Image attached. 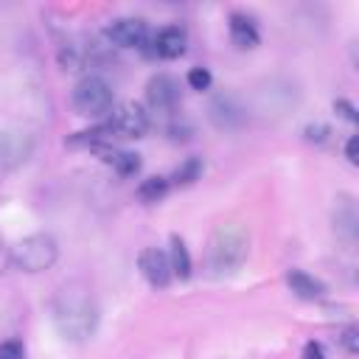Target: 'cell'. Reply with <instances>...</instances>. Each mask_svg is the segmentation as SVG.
<instances>
[{"mask_svg":"<svg viewBox=\"0 0 359 359\" xmlns=\"http://www.w3.org/2000/svg\"><path fill=\"white\" fill-rule=\"evenodd\" d=\"M53 323L67 342H84L87 337H93L98 325V306L93 294L76 283L59 289L53 300Z\"/></svg>","mask_w":359,"mask_h":359,"instance_id":"1","label":"cell"},{"mask_svg":"<svg viewBox=\"0 0 359 359\" xmlns=\"http://www.w3.org/2000/svg\"><path fill=\"white\" fill-rule=\"evenodd\" d=\"M247 236L241 227L236 224H227V227H219L208 244V269L213 278H227L233 272L241 269L244 258H247Z\"/></svg>","mask_w":359,"mask_h":359,"instance_id":"2","label":"cell"},{"mask_svg":"<svg viewBox=\"0 0 359 359\" xmlns=\"http://www.w3.org/2000/svg\"><path fill=\"white\" fill-rule=\"evenodd\" d=\"M59 255V247L53 241V236L48 233H34V236H25L22 241L14 244L11 250V264L22 272H42L48 269Z\"/></svg>","mask_w":359,"mask_h":359,"instance_id":"3","label":"cell"},{"mask_svg":"<svg viewBox=\"0 0 359 359\" xmlns=\"http://www.w3.org/2000/svg\"><path fill=\"white\" fill-rule=\"evenodd\" d=\"M73 107L84 118H101L112 109V87L101 76H84L73 90Z\"/></svg>","mask_w":359,"mask_h":359,"instance_id":"4","label":"cell"},{"mask_svg":"<svg viewBox=\"0 0 359 359\" xmlns=\"http://www.w3.org/2000/svg\"><path fill=\"white\" fill-rule=\"evenodd\" d=\"M112 129V135L118 137H143L149 129V115L143 112L140 104H121L112 109V118L107 123Z\"/></svg>","mask_w":359,"mask_h":359,"instance_id":"5","label":"cell"},{"mask_svg":"<svg viewBox=\"0 0 359 359\" xmlns=\"http://www.w3.org/2000/svg\"><path fill=\"white\" fill-rule=\"evenodd\" d=\"M104 36L115 45V48H143L149 39V28L143 20L137 17H118L107 25Z\"/></svg>","mask_w":359,"mask_h":359,"instance_id":"6","label":"cell"},{"mask_svg":"<svg viewBox=\"0 0 359 359\" xmlns=\"http://www.w3.org/2000/svg\"><path fill=\"white\" fill-rule=\"evenodd\" d=\"M34 151V137L28 132H3L0 135V168L3 171H11V168H20Z\"/></svg>","mask_w":359,"mask_h":359,"instance_id":"7","label":"cell"},{"mask_svg":"<svg viewBox=\"0 0 359 359\" xmlns=\"http://www.w3.org/2000/svg\"><path fill=\"white\" fill-rule=\"evenodd\" d=\"M140 50H143L146 56L177 59V56H182V50H185V31H180V28L168 25V28L157 31L154 36H149V39H146V45H143Z\"/></svg>","mask_w":359,"mask_h":359,"instance_id":"8","label":"cell"},{"mask_svg":"<svg viewBox=\"0 0 359 359\" xmlns=\"http://www.w3.org/2000/svg\"><path fill=\"white\" fill-rule=\"evenodd\" d=\"M137 266L143 272V278L151 283V286H168L171 280V264H168V255L157 247H146L137 258Z\"/></svg>","mask_w":359,"mask_h":359,"instance_id":"9","label":"cell"},{"mask_svg":"<svg viewBox=\"0 0 359 359\" xmlns=\"http://www.w3.org/2000/svg\"><path fill=\"white\" fill-rule=\"evenodd\" d=\"M146 98L154 109H174L180 101V87L171 76H151L146 84Z\"/></svg>","mask_w":359,"mask_h":359,"instance_id":"10","label":"cell"},{"mask_svg":"<svg viewBox=\"0 0 359 359\" xmlns=\"http://www.w3.org/2000/svg\"><path fill=\"white\" fill-rule=\"evenodd\" d=\"M210 112V121L219 126V129H236L241 121H244V107L233 98V95H219L210 101L208 107Z\"/></svg>","mask_w":359,"mask_h":359,"instance_id":"11","label":"cell"},{"mask_svg":"<svg viewBox=\"0 0 359 359\" xmlns=\"http://www.w3.org/2000/svg\"><path fill=\"white\" fill-rule=\"evenodd\" d=\"M334 227L339 236L345 238H356L359 233V213H356V205L351 196H339L337 199V208H334Z\"/></svg>","mask_w":359,"mask_h":359,"instance_id":"12","label":"cell"},{"mask_svg":"<svg viewBox=\"0 0 359 359\" xmlns=\"http://www.w3.org/2000/svg\"><path fill=\"white\" fill-rule=\"evenodd\" d=\"M286 283H289V289H292L297 297H303V300L323 297V292H325L323 280H317L314 275H309V272H303V269H289V272H286Z\"/></svg>","mask_w":359,"mask_h":359,"instance_id":"13","label":"cell"},{"mask_svg":"<svg viewBox=\"0 0 359 359\" xmlns=\"http://www.w3.org/2000/svg\"><path fill=\"white\" fill-rule=\"evenodd\" d=\"M230 39L238 48H255L258 45V28L247 14H230Z\"/></svg>","mask_w":359,"mask_h":359,"instance_id":"14","label":"cell"},{"mask_svg":"<svg viewBox=\"0 0 359 359\" xmlns=\"http://www.w3.org/2000/svg\"><path fill=\"white\" fill-rule=\"evenodd\" d=\"M98 151L104 154V160H107L121 177H129V174H135V171L140 168V160H137L135 151H118V149H107V146H101Z\"/></svg>","mask_w":359,"mask_h":359,"instance_id":"15","label":"cell"},{"mask_svg":"<svg viewBox=\"0 0 359 359\" xmlns=\"http://www.w3.org/2000/svg\"><path fill=\"white\" fill-rule=\"evenodd\" d=\"M168 264H171V275L177 278H188L191 275V255H188V247L180 236H171V252H168Z\"/></svg>","mask_w":359,"mask_h":359,"instance_id":"16","label":"cell"},{"mask_svg":"<svg viewBox=\"0 0 359 359\" xmlns=\"http://www.w3.org/2000/svg\"><path fill=\"white\" fill-rule=\"evenodd\" d=\"M112 48L115 45L107 36H93L87 42V48H84V59L90 65H112V59H115V50Z\"/></svg>","mask_w":359,"mask_h":359,"instance_id":"17","label":"cell"},{"mask_svg":"<svg viewBox=\"0 0 359 359\" xmlns=\"http://www.w3.org/2000/svg\"><path fill=\"white\" fill-rule=\"evenodd\" d=\"M199 177H202V160H199V157L182 160V163L177 165V171L171 174V180H174L177 185H191V182H196Z\"/></svg>","mask_w":359,"mask_h":359,"instance_id":"18","label":"cell"},{"mask_svg":"<svg viewBox=\"0 0 359 359\" xmlns=\"http://www.w3.org/2000/svg\"><path fill=\"white\" fill-rule=\"evenodd\" d=\"M165 194H168V180H165V177H149V180H143L140 188H137V196H140L143 202H160Z\"/></svg>","mask_w":359,"mask_h":359,"instance_id":"19","label":"cell"},{"mask_svg":"<svg viewBox=\"0 0 359 359\" xmlns=\"http://www.w3.org/2000/svg\"><path fill=\"white\" fill-rule=\"evenodd\" d=\"M84 50L79 48V45H73V42H65V45H59V65L65 67V70H81L84 67Z\"/></svg>","mask_w":359,"mask_h":359,"instance_id":"20","label":"cell"},{"mask_svg":"<svg viewBox=\"0 0 359 359\" xmlns=\"http://www.w3.org/2000/svg\"><path fill=\"white\" fill-rule=\"evenodd\" d=\"M188 87L191 90H208L210 87V73L205 67H191L188 70Z\"/></svg>","mask_w":359,"mask_h":359,"instance_id":"21","label":"cell"},{"mask_svg":"<svg viewBox=\"0 0 359 359\" xmlns=\"http://www.w3.org/2000/svg\"><path fill=\"white\" fill-rule=\"evenodd\" d=\"M0 359H25V348H22V342H17V339H6V342H0Z\"/></svg>","mask_w":359,"mask_h":359,"instance_id":"22","label":"cell"},{"mask_svg":"<svg viewBox=\"0 0 359 359\" xmlns=\"http://www.w3.org/2000/svg\"><path fill=\"white\" fill-rule=\"evenodd\" d=\"M342 345L348 348V353H356V351H359V331H356V328H345Z\"/></svg>","mask_w":359,"mask_h":359,"instance_id":"23","label":"cell"},{"mask_svg":"<svg viewBox=\"0 0 359 359\" xmlns=\"http://www.w3.org/2000/svg\"><path fill=\"white\" fill-rule=\"evenodd\" d=\"M325 135H328V126H323V123H311V126H306V137L309 140H325Z\"/></svg>","mask_w":359,"mask_h":359,"instance_id":"24","label":"cell"},{"mask_svg":"<svg viewBox=\"0 0 359 359\" xmlns=\"http://www.w3.org/2000/svg\"><path fill=\"white\" fill-rule=\"evenodd\" d=\"M303 359H325V351L320 342H306L303 348Z\"/></svg>","mask_w":359,"mask_h":359,"instance_id":"25","label":"cell"},{"mask_svg":"<svg viewBox=\"0 0 359 359\" xmlns=\"http://www.w3.org/2000/svg\"><path fill=\"white\" fill-rule=\"evenodd\" d=\"M345 157L351 160V163H356L359 160V137L353 135V137H348V143H345Z\"/></svg>","mask_w":359,"mask_h":359,"instance_id":"26","label":"cell"},{"mask_svg":"<svg viewBox=\"0 0 359 359\" xmlns=\"http://www.w3.org/2000/svg\"><path fill=\"white\" fill-rule=\"evenodd\" d=\"M337 109H339V112H342L348 121H356V112H353V107H351L348 101H337Z\"/></svg>","mask_w":359,"mask_h":359,"instance_id":"27","label":"cell"},{"mask_svg":"<svg viewBox=\"0 0 359 359\" xmlns=\"http://www.w3.org/2000/svg\"><path fill=\"white\" fill-rule=\"evenodd\" d=\"M8 264H11V250H6V247L0 244V275L8 269Z\"/></svg>","mask_w":359,"mask_h":359,"instance_id":"28","label":"cell"}]
</instances>
